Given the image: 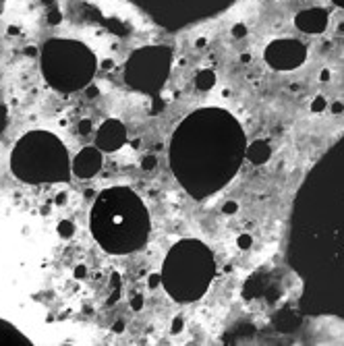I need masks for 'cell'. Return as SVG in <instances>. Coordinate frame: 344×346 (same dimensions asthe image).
Returning a JSON list of instances; mask_svg holds the SVG:
<instances>
[{
	"instance_id": "1",
	"label": "cell",
	"mask_w": 344,
	"mask_h": 346,
	"mask_svg": "<svg viewBox=\"0 0 344 346\" xmlns=\"http://www.w3.org/2000/svg\"><path fill=\"white\" fill-rule=\"evenodd\" d=\"M288 257L303 278V303L344 317V137L299 189Z\"/></svg>"
},
{
	"instance_id": "2",
	"label": "cell",
	"mask_w": 344,
	"mask_h": 346,
	"mask_svg": "<svg viewBox=\"0 0 344 346\" xmlns=\"http://www.w3.org/2000/svg\"><path fill=\"white\" fill-rule=\"evenodd\" d=\"M245 149V133L230 112L199 108L172 133L170 170L193 199H205L232 180Z\"/></svg>"
},
{
	"instance_id": "3",
	"label": "cell",
	"mask_w": 344,
	"mask_h": 346,
	"mask_svg": "<svg viewBox=\"0 0 344 346\" xmlns=\"http://www.w3.org/2000/svg\"><path fill=\"white\" fill-rule=\"evenodd\" d=\"M91 234L112 255H129L149 238V211L129 187H110L100 193L89 216Z\"/></svg>"
},
{
	"instance_id": "4",
	"label": "cell",
	"mask_w": 344,
	"mask_h": 346,
	"mask_svg": "<svg viewBox=\"0 0 344 346\" xmlns=\"http://www.w3.org/2000/svg\"><path fill=\"white\" fill-rule=\"evenodd\" d=\"M162 286L176 303H195L207 290L216 276V261L205 243L182 238L170 247L162 263Z\"/></svg>"
},
{
	"instance_id": "5",
	"label": "cell",
	"mask_w": 344,
	"mask_h": 346,
	"mask_svg": "<svg viewBox=\"0 0 344 346\" xmlns=\"http://www.w3.org/2000/svg\"><path fill=\"white\" fill-rule=\"evenodd\" d=\"M13 174L29 184L67 182L73 174L67 147L48 131L23 135L11 153Z\"/></svg>"
},
{
	"instance_id": "6",
	"label": "cell",
	"mask_w": 344,
	"mask_h": 346,
	"mask_svg": "<svg viewBox=\"0 0 344 346\" xmlns=\"http://www.w3.org/2000/svg\"><path fill=\"white\" fill-rule=\"evenodd\" d=\"M42 71L54 89L75 91L91 81L96 73V58L79 42L50 40L42 52Z\"/></svg>"
},
{
	"instance_id": "7",
	"label": "cell",
	"mask_w": 344,
	"mask_h": 346,
	"mask_svg": "<svg viewBox=\"0 0 344 346\" xmlns=\"http://www.w3.org/2000/svg\"><path fill=\"white\" fill-rule=\"evenodd\" d=\"M155 23L170 31L184 29L187 25L216 17L234 0H133Z\"/></svg>"
},
{
	"instance_id": "8",
	"label": "cell",
	"mask_w": 344,
	"mask_h": 346,
	"mask_svg": "<svg viewBox=\"0 0 344 346\" xmlns=\"http://www.w3.org/2000/svg\"><path fill=\"white\" fill-rule=\"evenodd\" d=\"M170 67L172 50L168 46H145L131 54L124 69V79L135 91L158 96L168 79Z\"/></svg>"
},
{
	"instance_id": "9",
	"label": "cell",
	"mask_w": 344,
	"mask_h": 346,
	"mask_svg": "<svg viewBox=\"0 0 344 346\" xmlns=\"http://www.w3.org/2000/svg\"><path fill=\"white\" fill-rule=\"evenodd\" d=\"M263 58L274 71H295L307 60V48L299 40L282 38L268 44Z\"/></svg>"
},
{
	"instance_id": "10",
	"label": "cell",
	"mask_w": 344,
	"mask_h": 346,
	"mask_svg": "<svg viewBox=\"0 0 344 346\" xmlns=\"http://www.w3.org/2000/svg\"><path fill=\"white\" fill-rule=\"evenodd\" d=\"M96 143H98L100 151H106V153L118 151L124 143H127V127H124V124L120 120H116V118L104 120L102 127L98 129Z\"/></svg>"
},
{
	"instance_id": "11",
	"label": "cell",
	"mask_w": 344,
	"mask_h": 346,
	"mask_svg": "<svg viewBox=\"0 0 344 346\" xmlns=\"http://www.w3.org/2000/svg\"><path fill=\"white\" fill-rule=\"evenodd\" d=\"M71 168H73V174L77 178H81V180L96 176L102 170V153H100V149H96V147H83L75 155Z\"/></svg>"
},
{
	"instance_id": "12",
	"label": "cell",
	"mask_w": 344,
	"mask_h": 346,
	"mask_svg": "<svg viewBox=\"0 0 344 346\" xmlns=\"http://www.w3.org/2000/svg\"><path fill=\"white\" fill-rule=\"evenodd\" d=\"M330 23V17H328V11L324 9H305L301 11L297 17H295V25L297 29L305 31L309 36H317V34H324L326 27Z\"/></svg>"
},
{
	"instance_id": "13",
	"label": "cell",
	"mask_w": 344,
	"mask_h": 346,
	"mask_svg": "<svg viewBox=\"0 0 344 346\" xmlns=\"http://www.w3.org/2000/svg\"><path fill=\"white\" fill-rule=\"evenodd\" d=\"M245 155L249 160H251L253 164H266L268 160H270V155H272V147L268 145V141H255V143H251L247 149H245Z\"/></svg>"
},
{
	"instance_id": "14",
	"label": "cell",
	"mask_w": 344,
	"mask_h": 346,
	"mask_svg": "<svg viewBox=\"0 0 344 346\" xmlns=\"http://www.w3.org/2000/svg\"><path fill=\"white\" fill-rule=\"evenodd\" d=\"M214 85H216V75H214V71L203 69V71H199V73L195 75V87H197L199 91H209V89H214Z\"/></svg>"
},
{
	"instance_id": "15",
	"label": "cell",
	"mask_w": 344,
	"mask_h": 346,
	"mask_svg": "<svg viewBox=\"0 0 344 346\" xmlns=\"http://www.w3.org/2000/svg\"><path fill=\"white\" fill-rule=\"evenodd\" d=\"M326 108H328V102H326V98H324V96L313 98V100H311V104H309V110H311V112H315V114L324 112Z\"/></svg>"
},
{
	"instance_id": "16",
	"label": "cell",
	"mask_w": 344,
	"mask_h": 346,
	"mask_svg": "<svg viewBox=\"0 0 344 346\" xmlns=\"http://www.w3.org/2000/svg\"><path fill=\"white\" fill-rule=\"evenodd\" d=\"M73 232H75V226L71 224V222H67V220H65V222H60V226H58V234L60 236H73Z\"/></svg>"
},
{
	"instance_id": "17",
	"label": "cell",
	"mask_w": 344,
	"mask_h": 346,
	"mask_svg": "<svg viewBox=\"0 0 344 346\" xmlns=\"http://www.w3.org/2000/svg\"><path fill=\"white\" fill-rule=\"evenodd\" d=\"M251 243H253L251 234H239V238H236V245H239V249H243V251H247L249 247H251Z\"/></svg>"
},
{
	"instance_id": "18",
	"label": "cell",
	"mask_w": 344,
	"mask_h": 346,
	"mask_svg": "<svg viewBox=\"0 0 344 346\" xmlns=\"http://www.w3.org/2000/svg\"><path fill=\"white\" fill-rule=\"evenodd\" d=\"M155 166H158V160H155L153 155H145L143 162H141V168H143V170H153Z\"/></svg>"
},
{
	"instance_id": "19",
	"label": "cell",
	"mask_w": 344,
	"mask_h": 346,
	"mask_svg": "<svg viewBox=\"0 0 344 346\" xmlns=\"http://www.w3.org/2000/svg\"><path fill=\"white\" fill-rule=\"evenodd\" d=\"M164 106H166V102L164 100H160V93L155 96V102H153V106H151V114H158V112H162L164 110Z\"/></svg>"
},
{
	"instance_id": "20",
	"label": "cell",
	"mask_w": 344,
	"mask_h": 346,
	"mask_svg": "<svg viewBox=\"0 0 344 346\" xmlns=\"http://www.w3.org/2000/svg\"><path fill=\"white\" fill-rule=\"evenodd\" d=\"M236 209H239V203H236V201H226V203L222 205V211H224L226 216H232Z\"/></svg>"
},
{
	"instance_id": "21",
	"label": "cell",
	"mask_w": 344,
	"mask_h": 346,
	"mask_svg": "<svg viewBox=\"0 0 344 346\" xmlns=\"http://www.w3.org/2000/svg\"><path fill=\"white\" fill-rule=\"evenodd\" d=\"M131 309H133V311H141V309H143V297H141V295H135V297L131 299Z\"/></svg>"
},
{
	"instance_id": "22",
	"label": "cell",
	"mask_w": 344,
	"mask_h": 346,
	"mask_svg": "<svg viewBox=\"0 0 344 346\" xmlns=\"http://www.w3.org/2000/svg\"><path fill=\"white\" fill-rule=\"evenodd\" d=\"M232 36H234V38H245V36H247V27H245L243 23L234 25V27H232Z\"/></svg>"
},
{
	"instance_id": "23",
	"label": "cell",
	"mask_w": 344,
	"mask_h": 346,
	"mask_svg": "<svg viewBox=\"0 0 344 346\" xmlns=\"http://www.w3.org/2000/svg\"><path fill=\"white\" fill-rule=\"evenodd\" d=\"M147 284H149V288H155L158 284H162V276H160V274H151Z\"/></svg>"
},
{
	"instance_id": "24",
	"label": "cell",
	"mask_w": 344,
	"mask_h": 346,
	"mask_svg": "<svg viewBox=\"0 0 344 346\" xmlns=\"http://www.w3.org/2000/svg\"><path fill=\"white\" fill-rule=\"evenodd\" d=\"M79 133H81V135L91 133V122H89V120H81V122H79Z\"/></svg>"
},
{
	"instance_id": "25",
	"label": "cell",
	"mask_w": 344,
	"mask_h": 346,
	"mask_svg": "<svg viewBox=\"0 0 344 346\" xmlns=\"http://www.w3.org/2000/svg\"><path fill=\"white\" fill-rule=\"evenodd\" d=\"M332 112H334V114H342V112H344V104H342V102H334V104H332Z\"/></svg>"
},
{
	"instance_id": "26",
	"label": "cell",
	"mask_w": 344,
	"mask_h": 346,
	"mask_svg": "<svg viewBox=\"0 0 344 346\" xmlns=\"http://www.w3.org/2000/svg\"><path fill=\"white\" fill-rule=\"evenodd\" d=\"M182 330V317H176L174 320V328H172V334H178Z\"/></svg>"
},
{
	"instance_id": "27",
	"label": "cell",
	"mask_w": 344,
	"mask_h": 346,
	"mask_svg": "<svg viewBox=\"0 0 344 346\" xmlns=\"http://www.w3.org/2000/svg\"><path fill=\"white\" fill-rule=\"evenodd\" d=\"M330 75H332V73H330L328 69H324V71L320 73V81H330Z\"/></svg>"
},
{
	"instance_id": "28",
	"label": "cell",
	"mask_w": 344,
	"mask_h": 346,
	"mask_svg": "<svg viewBox=\"0 0 344 346\" xmlns=\"http://www.w3.org/2000/svg\"><path fill=\"white\" fill-rule=\"evenodd\" d=\"M195 46H197V48H201V46H205V40H203V38H199V40H197V44H195Z\"/></svg>"
},
{
	"instance_id": "29",
	"label": "cell",
	"mask_w": 344,
	"mask_h": 346,
	"mask_svg": "<svg viewBox=\"0 0 344 346\" xmlns=\"http://www.w3.org/2000/svg\"><path fill=\"white\" fill-rule=\"evenodd\" d=\"M332 3H334V5H338V7H342V9H344V0H332Z\"/></svg>"
}]
</instances>
